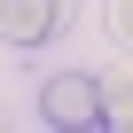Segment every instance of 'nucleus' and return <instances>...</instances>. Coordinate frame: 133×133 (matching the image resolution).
Returning <instances> with one entry per match:
<instances>
[{"mask_svg":"<svg viewBox=\"0 0 133 133\" xmlns=\"http://www.w3.org/2000/svg\"><path fill=\"white\" fill-rule=\"evenodd\" d=\"M39 117L55 133H94L102 125V78H78V71H63L39 86Z\"/></svg>","mask_w":133,"mask_h":133,"instance_id":"nucleus-1","label":"nucleus"},{"mask_svg":"<svg viewBox=\"0 0 133 133\" xmlns=\"http://www.w3.org/2000/svg\"><path fill=\"white\" fill-rule=\"evenodd\" d=\"M78 0H0V39L8 47H47L63 24H71Z\"/></svg>","mask_w":133,"mask_h":133,"instance_id":"nucleus-2","label":"nucleus"},{"mask_svg":"<svg viewBox=\"0 0 133 133\" xmlns=\"http://www.w3.org/2000/svg\"><path fill=\"white\" fill-rule=\"evenodd\" d=\"M102 125H125V133H133V78H125V71L102 78Z\"/></svg>","mask_w":133,"mask_h":133,"instance_id":"nucleus-3","label":"nucleus"},{"mask_svg":"<svg viewBox=\"0 0 133 133\" xmlns=\"http://www.w3.org/2000/svg\"><path fill=\"white\" fill-rule=\"evenodd\" d=\"M110 31H117V39H133V0H110Z\"/></svg>","mask_w":133,"mask_h":133,"instance_id":"nucleus-4","label":"nucleus"}]
</instances>
